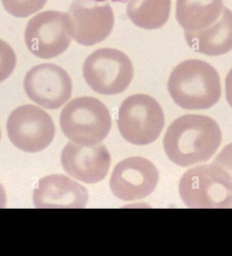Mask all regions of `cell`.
Segmentation results:
<instances>
[{
    "mask_svg": "<svg viewBox=\"0 0 232 256\" xmlns=\"http://www.w3.org/2000/svg\"><path fill=\"white\" fill-rule=\"evenodd\" d=\"M158 180L156 166L147 158L134 156L122 160L115 167L109 182L116 198L132 202L151 194Z\"/></svg>",
    "mask_w": 232,
    "mask_h": 256,
    "instance_id": "9c48e42d",
    "label": "cell"
},
{
    "mask_svg": "<svg viewBox=\"0 0 232 256\" xmlns=\"http://www.w3.org/2000/svg\"><path fill=\"white\" fill-rule=\"evenodd\" d=\"M16 64V54L12 47L0 39V83L11 76Z\"/></svg>",
    "mask_w": 232,
    "mask_h": 256,
    "instance_id": "d6986e66",
    "label": "cell"
},
{
    "mask_svg": "<svg viewBox=\"0 0 232 256\" xmlns=\"http://www.w3.org/2000/svg\"><path fill=\"white\" fill-rule=\"evenodd\" d=\"M168 90L174 102L187 110L211 108L221 94L218 72L199 59H189L178 64L170 74Z\"/></svg>",
    "mask_w": 232,
    "mask_h": 256,
    "instance_id": "7a4b0ae2",
    "label": "cell"
},
{
    "mask_svg": "<svg viewBox=\"0 0 232 256\" xmlns=\"http://www.w3.org/2000/svg\"><path fill=\"white\" fill-rule=\"evenodd\" d=\"M111 156L105 145H82L68 143L61 154V164L65 172L87 184L104 179L110 167Z\"/></svg>",
    "mask_w": 232,
    "mask_h": 256,
    "instance_id": "7c38bea8",
    "label": "cell"
},
{
    "mask_svg": "<svg viewBox=\"0 0 232 256\" xmlns=\"http://www.w3.org/2000/svg\"><path fill=\"white\" fill-rule=\"evenodd\" d=\"M208 166L216 180L232 192V143L224 147Z\"/></svg>",
    "mask_w": 232,
    "mask_h": 256,
    "instance_id": "e0dca14e",
    "label": "cell"
},
{
    "mask_svg": "<svg viewBox=\"0 0 232 256\" xmlns=\"http://www.w3.org/2000/svg\"><path fill=\"white\" fill-rule=\"evenodd\" d=\"M4 7L9 14L17 18H26L38 12L48 0H2Z\"/></svg>",
    "mask_w": 232,
    "mask_h": 256,
    "instance_id": "ac0fdd59",
    "label": "cell"
},
{
    "mask_svg": "<svg viewBox=\"0 0 232 256\" xmlns=\"http://www.w3.org/2000/svg\"><path fill=\"white\" fill-rule=\"evenodd\" d=\"M93 0H74L68 13L73 38L91 46L106 39L114 26V14L109 4L99 5Z\"/></svg>",
    "mask_w": 232,
    "mask_h": 256,
    "instance_id": "30bf717a",
    "label": "cell"
},
{
    "mask_svg": "<svg viewBox=\"0 0 232 256\" xmlns=\"http://www.w3.org/2000/svg\"><path fill=\"white\" fill-rule=\"evenodd\" d=\"M222 0H176V18L185 32L204 30L223 13Z\"/></svg>",
    "mask_w": 232,
    "mask_h": 256,
    "instance_id": "9a60e30c",
    "label": "cell"
},
{
    "mask_svg": "<svg viewBox=\"0 0 232 256\" xmlns=\"http://www.w3.org/2000/svg\"><path fill=\"white\" fill-rule=\"evenodd\" d=\"M0 138H1V131H0Z\"/></svg>",
    "mask_w": 232,
    "mask_h": 256,
    "instance_id": "603a6c76",
    "label": "cell"
},
{
    "mask_svg": "<svg viewBox=\"0 0 232 256\" xmlns=\"http://www.w3.org/2000/svg\"><path fill=\"white\" fill-rule=\"evenodd\" d=\"M187 44L195 52L216 56L232 50V12L224 7L223 13L213 24L199 32H185Z\"/></svg>",
    "mask_w": 232,
    "mask_h": 256,
    "instance_id": "5bb4252c",
    "label": "cell"
},
{
    "mask_svg": "<svg viewBox=\"0 0 232 256\" xmlns=\"http://www.w3.org/2000/svg\"><path fill=\"white\" fill-rule=\"evenodd\" d=\"M179 194L189 208H232V192L216 180L208 165L197 166L184 174Z\"/></svg>",
    "mask_w": 232,
    "mask_h": 256,
    "instance_id": "8fae6325",
    "label": "cell"
},
{
    "mask_svg": "<svg viewBox=\"0 0 232 256\" xmlns=\"http://www.w3.org/2000/svg\"><path fill=\"white\" fill-rule=\"evenodd\" d=\"M225 96L228 104L232 108V68L225 79Z\"/></svg>",
    "mask_w": 232,
    "mask_h": 256,
    "instance_id": "ffe728a7",
    "label": "cell"
},
{
    "mask_svg": "<svg viewBox=\"0 0 232 256\" xmlns=\"http://www.w3.org/2000/svg\"><path fill=\"white\" fill-rule=\"evenodd\" d=\"M83 76L86 83L96 92L116 95L129 86L134 76L133 66L122 51L101 48L86 58Z\"/></svg>",
    "mask_w": 232,
    "mask_h": 256,
    "instance_id": "5b68a950",
    "label": "cell"
},
{
    "mask_svg": "<svg viewBox=\"0 0 232 256\" xmlns=\"http://www.w3.org/2000/svg\"><path fill=\"white\" fill-rule=\"evenodd\" d=\"M221 140L219 126L211 118L185 114L168 127L163 144L170 161L181 167H189L208 161Z\"/></svg>",
    "mask_w": 232,
    "mask_h": 256,
    "instance_id": "6da1fadb",
    "label": "cell"
},
{
    "mask_svg": "<svg viewBox=\"0 0 232 256\" xmlns=\"http://www.w3.org/2000/svg\"><path fill=\"white\" fill-rule=\"evenodd\" d=\"M164 123L160 103L149 95L130 96L119 108V130L131 144L143 146L154 142L162 133Z\"/></svg>",
    "mask_w": 232,
    "mask_h": 256,
    "instance_id": "277c9868",
    "label": "cell"
},
{
    "mask_svg": "<svg viewBox=\"0 0 232 256\" xmlns=\"http://www.w3.org/2000/svg\"><path fill=\"white\" fill-rule=\"evenodd\" d=\"M61 129L65 136L77 144H99L109 134L112 116L107 106L93 97L71 100L61 112Z\"/></svg>",
    "mask_w": 232,
    "mask_h": 256,
    "instance_id": "3957f363",
    "label": "cell"
},
{
    "mask_svg": "<svg viewBox=\"0 0 232 256\" xmlns=\"http://www.w3.org/2000/svg\"><path fill=\"white\" fill-rule=\"evenodd\" d=\"M96 2H103L106 1V0H93ZM114 2H122L125 3L126 2L129 1V0H112Z\"/></svg>",
    "mask_w": 232,
    "mask_h": 256,
    "instance_id": "7402d4cb",
    "label": "cell"
},
{
    "mask_svg": "<svg viewBox=\"0 0 232 256\" xmlns=\"http://www.w3.org/2000/svg\"><path fill=\"white\" fill-rule=\"evenodd\" d=\"M24 88L34 102L48 110H57L70 98L72 82L61 66L43 63L29 70L25 78Z\"/></svg>",
    "mask_w": 232,
    "mask_h": 256,
    "instance_id": "ba28073f",
    "label": "cell"
},
{
    "mask_svg": "<svg viewBox=\"0 0 232 256\" xmlns=\"http://www.w3.org/2000/svg\"><path fill=\"white\" fill-rule=\"evenodd\" d=\"M73 39L68 13L55 10L40 12L27 24L25 41L31 52L40 58H55L63 54Z\"/></svg>",
    "mask_w": 232,
    "mask_h": 256,
    "instance_id": "8992f818",
    "label": "cell"
},
{
    "mask_svg": "<svg viewBox=\"0 0 232 256\" xmlns=\"http://www.w3.org/2000/svg\"><path fill=\"white\" fill-rule=\"evenodd\" d=\"M7 205V196L3 186L0 184V208H5Z\"/></svg>",
    "mask_w": 232,
    "mask_h": 256,
    "instance_id": "44dd1931",
    "label": "cell"
},
{
    "mask_svg": "<svg viewBox=\"0 0 232 256\" xmlns=\"http://www.w3.org/2000/svg\"><path fill=\"white\" fill-rule=\"evenodd\" d=\"M8 136L17 148L28 152H41L51 144L55 124L45 110L26 104L12 112L7 122Z\"/></svg>",
    "mask_w": 232,
    "mask_h": 256,
    "instance_id": "52a82bcc",
    "label": "cell"
},
{
    "mask_svg": "<svg viewBox=\"0 0 232 256\" xmlns=\"http://www.w3.org/2000/svg\"><path fill=\"white\" fill-rule=\"evenodd\" d=\"M37 208H84L88 200L86 189L64 175L40 180L33 194Z\"/></svg>",
    "mask_w": 232,
    "mask_h": 256,
    "instance_id": "4fadbf2b",
    "label": "cell"
},
{
    "mask_svg": "<svg viewBox=\"0 0 232 256\" xmlns=\"http://www.w3.org/2000/svg\"><path fill=\"white\" fill-rule=\"evenodd\" d=\"M171 0H130L126 10L135 26L145 30L162 28L169 18Z\"/></svg>",
    "mask_w": 232,
    "mask_h": 256,
    "instance_id": "2e32d148",
    "label": "cell"
}]
</instances>
